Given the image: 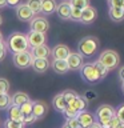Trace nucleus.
Here are the masks:
<instances>
[{
    "label": "nucleus",
    "mask_w": 124,
    "mask_h": 128,
    "mask_svg": "<svg viewBox=\"0 0 124 128\" xmlns=\"http://www.w3.org/2000/svg\"><path fill=\"white\" fill-rule=\"evenodd\" d=\"M67 64L70 71H79L84 64V58L79 52H71L67 58Z\"/></svg>",
    "instance_id": "nucleus-8"
},
{
    "label": "nucleus",
    "mask_w": 124,
    "mask_h": 128,
    "mask_svg": "<svg viewBox=\"0 0 124 128\" xmlns=\"http://www.w3.org/2000/svg\"><path fill=\"white\" fill-rule=\"evenodd\" d=\"M76 119H78L80 127H84V128H87L88 126H91V124L95 122L94 115H92L91 112H88V111H82V112H79L78 116H76Z\"/></svg>",
    "instance_id": "nucleus-16"
},
{
    "label": "nucleus",
    "mask_w": 124,
    "mask_h": 128,
    "mask_svg": "<svg viewBox=\"0 0 124 128\" xmlns=\"http://www.w3.org/2000/svg\"><path fill=\"white\" fill-rule=\"evenodd\" d=\"M87 128H102V127H100V124H99L98 122H94V123L91 124V126H88Z\"/></svg>",
    "instance_id": "nucleus-44"
},
{
    "label": "nucleus",
    "mask_w": 124,
    "mask_h": 128,
    "mask_svg": "<svg viewBox=\"0 0 124 128\" xmlns=\"http://www.w3.org/2000/svg\"><path fill=\"white\" fill-rule=\"evenodd\" d=\"M122 91H123V94H124V82L122 83Z\"/></svg>",
    "instance_id": "nucleus-49"
},
{
    "label": "nucleus",
    "mask_w": 124,
    "mask_h": 128,
    "mask_svg": "<svg viewBox=\"0 0 124 128\" xmlns=\"http://www.w3.org/2000/svg\"><path fill=\"white\" fill-rule=\"evenodd\" d=\"M99 46H100V42L96 36H92V35L84 36L78 43V52L83 58H91L98 52Z\"/></svg>",
    "instance_id": "nucleus-2"
},
{
    "label": "nucleus",
    "mask_w": 124,
    "mask_h": 128,
    "mask_svg": "<svg viewBox=\"0 0 124 128\" xmlns=\"http://www.w3.org/2000/svg\"><path fill=\"white\" fill-rule=\"evenodd\" d=\"M31 67L35 70L38 74H44L50 68V60L48 59H32Z\"/></svg>",
    "instance_id": "nucleus-17"
},
{
    "label": "nucleus",
    "mask_w": 124,
    "mask_h": 128,
    "mask_svg": "<svg viewBox=\"0 0 124 128\" xmlns=\"http://www.w3.org/2000/svg\"><path fill=\"white\" fill-rule=\"evenodd\" d=\"M116 128H124V123H120V124H119V126L116 127Z\"/></svg>",
    "instance_id": "nucleus-46"
},
{
    "label": "nucleus",
    "mask_w": 124,
    "mask_h": 128,
    "mask_svg": "<svg viewBox=\"0 0 124 128\" xmlns=\"http://www.w3.org/2000/svg\"><path fill=\"white\" fill-rule=\"evenodd\" d=\"M79 71H80V76H82V79L84 82H87L90 84H95V83L100 82L99 75L94 67V63H84L83 67Z\"/></svg>",
    "instance_id": "nucleus-4"
},
{
    "label": "nucleus",
    "mask_w": 124,
    "mask_h": 128,
    "mask_svg": "<svg viewBox=\"0 0 124 128\" xmlns=\"http://www.w3.org/2000/svg\"><path fill=\"white\" fill-rule=\"evenodd\" d=\"M67 126H70L71 128H80V124L78 122V119L76 118H72V119H67Z\"/></svg>",
    "instance_id": "nucleus-38"
},
{
    "label": "nucleus",
    "mask_w": 124,
    "mask_h": 128,
    "mask_svg": "<svg viewBox=\"0 0 124 128\" xmlns=\"http://www.w3.org/2000/svg\"><path fill=\"white\" fill-rule=\"evenodd\" d=\"M26 4L28 6V8L34 12V15L39 14L40 12V7H42V0H27Z\"/></svg>",
    "instance_id": "nucleus-26"
},
{
    "label": "nucleus",
    "mask_w": 124,
    "mask_h": 128,
    "mask_svg": "<svg viewBox=\"0 0 124 128\" xmlns=\"http://www.w3.org/2000/svg\"><path fill=\"white\" fill-rule=\"evenodd\" d=\"M4 43H6L7 50H10L12 54L28 51V48H30L27 42V35L22 34V32H12Z\"/></svg>",
    "instance_id": "nucleus-1"
},
{
    "label": "nucleus",
    "mask_w": 124,
    "mask_h": 128,
    "mask_svg": "<svg viewBox=\"0 0 124 128\" xmlns=\"http://www.w3.org/2000/svg\"><path fill=\"white\" fill-rule=\"evenodd\" d=\"M70 54H71V50L66 44H56L51 50V55L54 60H67Z\"/></svg>",
    "instance_id": "nucleus-10"
},
{
    "label": "nucleus",
    "mask_w": 124,
    "mask_h": 128,
    "mask_svg": "<svg viewBox=\"0 0 124 128\" xmlns=\"http://www.w3.org/2000/svg\"><path fill=\"white\" fill-rule=\"evenodd\" d=\"M80 16H82V10L79 8H71V16H70V20L72 22H80Z\"/></svg>",
    "instance_id": "nucleus-32"
},
{
    "label": "nucleus",
    "mask_w": 124,
    "mask_h": 128,
    "mask_svg": "<svg viewBox=\"0 0 124 128\" xmlns=\"http://www.w3.org/2000/svg\"><path fill=\"white\" fill-rule=\"evenodd\" d=\"M68 107L72 108L75 112H82V111H86V108H87V103H86V100H84L80 95H78L76 98L72 100V102L68 104Z\"/></svg>",
    "instance_id": "nucleus-21"
},
{
    "label": "nucleus",
    "mask_w": 124,
    "mask_h": 128,
    "mask_svg": "<svg viewBox=\"0 0 124 128\" xmlns=\"http://www.w3.org/2000/svg\"><path fill=\"white\" fill-rule=\"evenodd\" d=\"M20 3H22V0H7V6L12 8H16Z\"/></svg>",
    "instance_id": "nucleus-42"
},
{
    "label": "nucleus",
    "mask_w": 124,
    "mask_h": 128,
    "mask_svg": "<svg viewBox=\"0 0 124 128\" xmlns=\"http://www.w3.org/2000/svg\"><path fill=\"white\" fill-rule=\"evenodd\" d=\"M108 15H110V19L115 23H120L124 20V10L122 7H110Z\"/></svg>",
    "instance_id": "nucleus-20"
},
{
    "label": "nucleus",
    "mask_w": 124,
    "mask_h": 128,
    "mask_svg": "<svg viewBox=\"0 0 124 128\" xmlns=\"http://www.w3.org/2000/svg\"><path fill=\"white\" fill-rule=\"evenodd\" d=\"M48 112V106L42 100H38V102H34V107H32V115L35 116L36 119H43L44 116L47 115Z\"/></svg>",
    "instance_id": "nucleus-13"
},
{
    "label": "nucleus",
    "mask_w": 124,
    "mask_h": 128,
    "mask_svg": "<svg viewBox=\"0 0 124 128\" xmlns=\"http://www.w3.org/2000/svg\"><path fill=\"white\" fill-rule=\"evenodd\" d=\"M30 30L34 32H46L50 30V22L44 16H34V19L30 22Z\"/></svg>",
    "instance_id": "nucleus-6"
},
{
    "label": "nucleus",
    "mask_w": 124,
    "mask_h": 128,
    "mask_svg": "<svg viewBox=\"0 0 124 128\" xmlns=\"http://www.w3.org/2000/svg\"><path fill=\"white\" fill-rule=\"evenodd\" d=\"M30 100H31V98L28 96V94H26L23 91H18L14 94V96H11V104L12 106H18V107H20L22 104L27 103V102H30Z\"/></svg>",
    "instance_id": "nucleus-19"
},
{
    "label": "nucleus",
    "mask_w": 124,
    "mask_h": 128,
    "mask_svg": "<svg viewBox=\"0 0 124 128\" xmlns=\"http://www.w3.org/2000/svg\"><path fill=\"white\" fill-rule=\"evenodd\" d=\"M52 106H54V108H55L58 112H63L64 110H66L67 103H66V100H64V98H63V94H62V92H60V94H58L54 99H52Z\"/></svg>",
    "instance_id": "nucleus-24"
},
{
    "label": "nucleus",
    "mask_w": 124,
    "mask_h": 128,
    "mask_svg": "<svg viewBox=\"0 0 124 128\" xmlns=\"http://www.w3.org/2000/svg\"><path fill=\"white\" fill-rule=\"evenodd\" d=\"M115 111L116 110L112 106H110V104H102L96 110V118H98V120L111 119L112 116H115Z\"/></svg>",
    "instance_id": "nucleus-12"
},
{
    "label": "nucleus",
    "mask_w": 124,
    "mask_h": 128,
    "mask_svg": "<svg viewBox=\"0 0 124 128\" xmlns=\"http://www.w3.org/2000/svg\"><path fill=\"white\" fill-rule=\"evenodd\" d=\"M32 55L30 51H24V52H19V54H14L12 56V62L14 66L19 70H27L31 67L32 64Z\"/></svg>",
    "instance_id": "nucleus-5"
},
{
    "label": "nucleus",
    "mask_w": 124,
    "mask_h": 128,
    "mask_svg": "<svg viewBox=\"0 0 124 128\" xmlns=\"http://www.w3.org/2000/svg\"><path fill=\"white\" fill-rule=\"evenodd\" d=\"M110 7H122L123 8V0H108Z\"/></svg>",
    "instance_id": "nucleus-41"
},
{
    "label": "nucleus",
    "mask_w": 124,
    "mask_h": 128,
    "mask_svg": "<svg viewBox=\"0 0 124 128\" xmlns=\"http://www.w3.org/2000/svg\"><path fill=\"white\" fill-rule=\"evenodd\" d=\"M34 12H32L30 8H28V6L26 3H20L18 7H16V18H18L20 22H31L32 19H34Z\"/></svg>",
    "instance_id": "nucleus-9"
},
{
    "label": "nucleus",
    "mask_w": 124,
    "mask_h": 128,
    "mask_svg": "<svg viewBox=\"0 0 124 128\" xmlns=\"http://www.w3.org/2000/svg\"><path fill=\"white\" fill-rule=\"evenodd\" d=\"M32 107H34V102H32V100L22 104V106L19 107L20 112H22V115H23V118H24V116H28V115H32Z\"/></svg>",
    "instance_id": "nucleus-27"
},
{
    "label": "nucleus",
    "mask_w": 124,
    "mask_h": 128,
    "mask_svg": "<svg viewBox=\"0 0 124 128\" xmlns=\"http://www.w3.org/2000/svg\"><path fill=\"white\" fill-rule=\"evenodd\" d=\"M82 98L86 100V103H90V102H94V100L98 99V94H96L95 90H87V91H84Z\"/></svg>",
    "instance_id": "nucleus-30"
},
{
    "label": "nucleus",
    "mask_w": 124,
    "mask_h": 128,
    "mask_svg": "<svg viewBox=\"0 0 124 128\" xmlns=\"http://www.w3.org/2000/svg\"><path fill=\"white\" fill-rule=\"evenodd\" d=\"M8 91H10V82L4 78H0V95L8 94Z\"/></svg>",
    "instance_id": "nucleus-33"
},
{
    "label": "nucleus",
    "mask_w": 124,
    "mask_h": 128,
    "mask_svg": "<svg viewBox=\"0 0 124 128\" xmlns=\"http://www.w3.org/2000/svg\"><path fill=\"white\" fill-rule=\"evenodd\" d=\"M62 114L64 115V118H66V119H72V118H76V116H78V112H75L72 108H70L68 106L66 107V110H64Z\"/></svg>",
    "instance_id": "nucleus-35"
},
{
    "label": "nucleus",
    "mask_w": 124,
    "mask_h": 128,
    "mask_svg": "<svg viewBox=\"0 0 124 128\" xmlns=\"http://www.w3.org/2000/svg\"><path fill=\"white\" fill-rule=\"evenodd\" d=\"M63 94V98H64V100H66V103H67V106L70 104L72 100H74L76 96H78V94L74 91V90H67V91H63L62 92Z\"/></svg>",
    "instance_id": "nucleus-31"
},
{
    "label": "nucleus",
    "mask_w": 124,
    "mask_h": 128,
    "mask_svg": "<svg viewBox=\"0 0 124 128\" xmlns=\"http://www.w3.org/2000/svg\"><path fill=\"white\" fill-rule=\"evenodd\" d=\"M0 42H4V39H3V35H2V32H0Z\"/></svg>",
    "instance_id": "nucleus-47"
},
{
    "label": "nucleus",
    "mask_w": 124,
    "mask_h": 128,
    "mask_svg": "<svg viewBox=\"0 0 124 128\" xmlns=\"http://www.w3.org/2000/svg\"><path fill=\"white\" fill-rule=\"evenodd\" d=\"M98 18V11L95 7L88 6L87 8L82 10V16H80V22L82 24H92Z\"/></svg>",
    "instance_id": "nucleus-11"
},
{
    "label": "nucleus",
    "mask_w": 124,
    "mask_h": 128,
    "mask_svg": "<svg viewBox=\"0 0 124 128\" xmlns=\"http://www.w3.org/2000/svg\"><path fill=\"white\" fill-rule=\"evenodd\" d=\"M56 0H42V7H40V12L44 16H50L52 14H55L56 11Z\"/></svg>",
    "instance_id": "nucleus-18"
},
{
    "label": "nucleus",
    "mask_w": 124,
    "mask_h": 128,
    "mask_svg": "<svg viewBox=\"0 0 124 128\" xmlns=\"http://www.w3.org/2000/svg\"><path fill=\"white\" fill-rule=\"evenodd\" d=\"M63 128H71L70 126H67V124H64V126H63Z\"/></svg>",
    "instance_id": "nucleus-50"
},
{
    "label": "nucleus",
    "mask_w": 124,
    "mask_h": 128,
    "mask_svg": "<svg viewBox=\"0 0 124 128\" xmlns=\"http://www.w3.org/2000/svg\"><path fill=\"white\" fill-rule=\"evenodd\" d=\"M119 124H120V120L116 118V115L112 116V118L110 119V128H116Z\"/></svg>",
    "instance_id": "nucleus-40"
},
{
    "label": "nucleus",
    "mask_w": 124,
    "mask_h": 128,
    "mask_svg": "<svg viewBox=\"0 0 124 128\" xmlns=\"http://www.w3.org/2000/svg\"><path fill=\"white\" fill-rule=\"evenodd\" d=\"M4 127L6 128H24V124L20 123V122H14V120L7 119L6 122H4Z\"/></svg>",
    "instance_id": "nucleus-34"
},
{
    "label": "nucleus",
    "mask_w": 124,
    "mask_h": 128,
    "mask_svg": "<svg viewBox=\"0 0 124 128\" xmlns=\"http://www.w3.org/2000/svg\"><path fill=\"white\" fill-rule=\"evenodd\" d=\"M2 24H3V18H2V15H0V27H2Z\"/></svg>",
    "instance_id": "nucleus-48"
},
{
    "label": "nucleus",
    "mask_w": 124,
    "mask_h": 128,
    "mask_svg": "<svg viewBox=\"0 0 124 128\" xmlns=\"http://www.w3.org/2000/svg\"><path fill=\"white\" fill-rule=\"evenodd\" d=\"M7 56V47H6V43L4 42H0V62L6 59Z\"/></svg>",
    "instance_id": "nucleus-37"
},
{
    "label": "nucleus",
    "mask_w": 124,
    "mask_h": 128,
    "mask_svg": "<svg viewBox=\"0 0 124 128\" xmlns=\"http://www.w3.org/2000/svg\"><path fill=\"white\" fill-rule=\"evenodd\" d=\"M7 111H8V119H10V120L23 123V115H22L20 108L18 106H12V104H11V106L7 108Z\"/></svg>",
    "instance_id": "nucleus-23"
},
{
    "label": "nucleus",
    "mask_w": 124,
    "mask_h": 128,
    "mask_svg": "<svg viewBox=\"0 0 124 128\" xmlns=\"http://www.w3.org/2000/svg\"><path fill=\"white\" fill-rule=\"evenodd\" d=\"M7 7V0H0V8H6Z\"/></svg>",
    "instance_id": "nucleus-45"
},
{
    "label": "nucleus",
    "mask_w": 124,
    "mask_h": 128,
    "mask_svg": "<svg viewBox=\"0 0 124 128\" xmlns=\"http://www.w3.org/2000/svg\"><path fill=\"white\" fill-rule=\"evenodd\" d=\"M27 42H28V46H30L31 48L39 47V46H43V44H46V42H47V36H46V34H42V32L30 31V32L27 34Z\"/></svg>",
    "instance_id": "nucleus-7"
},
{
    "label": "nucleus",
    "mask_w": 124,
    "mask_h": 128,
    "mask_svg": "<svg viewBox=\"0 0 124 128\" xmlns=\"http://www.w3.org/2000/svg\"><path fill=\"white\" fill-rule=\"evenodd\" d=\"M52 67L54 72L59 75H63V74H67L68 71V64H67V60H52V63L50 64Z\"/></svg>",
    "instance_id": "nucleus-22"
},
{
    "label": "nucleus",
    "mask_w": 124,
    "mask_h": 128,
    "mask_svg": "<svg viewBox=\"0 0 124 128\" xmlns=\"http://www.w3.org/2000/svg\"><path fill=\"white\" fill-rule=\"evenodd\" d=\"M123 10H124V0H123Z\"/></svg>",
    "instance_id": "nucleus-51"
},
{
    "label": "nucleus",
    "mask_w": 124,
    "mask_h": 128,
    "mask_svg": "<svg viewBox=\"0 0 124 128\" xmlns=\"http://www.w3.org/2000/svg\"><path fill=\"white\" fill-rule=\"evenodd\" d=\"M71 4L68 2H62L60 4H58L56 7V15L59 16V19L62 20H70V16H71Z\"/></svg>",
    "instance_id": "nucleus-15"
},
{
    "label": "nucleus",
    "mask_w": 124,
    "mask_h": 128,
    "mask_svg": "<svg viewBox=\"0 0 124 128\" xmlns=\"http://www.w3.org/2000/svg\"><path fill=\"white\" fill-rule=\"evenodd\" d=\"M119 78H120L122 82H124V66L120 68V71H119Z\"/></svg>",
    "instance_id": "nucleus-43"
},
{
    "label": "nucleus",
    "mask_w": 124,
    "mask_h": 128,
    "mask_svg": "<svg viewBox=\"0 0 124 128\" xmlns=\"http://www.w3.org/2000/svg\"><path fill=\"white\" fill-rule=\"evenodd\" d=\"M36 120L38 119H36L34 115H28V116H24L23 118V124L24 126H26V124H31V123H35Z\"/></svg>",
    "instance_id": "nucleus-39"
},
{
    "label": "nucleus",
    "mask_w": 124,
    "mask_h": 128,
    "mask_svg": "<svg viewBox=\"0 0 124 128\" xmlns=\"http://www.w3.org/2000/svg\"><path fill=\"white\" fill-rule=\"evenodd\" d=\"M94 67H95V70H96V72H98V75H99L100 82H102L103 79H106V76L108 75V72H110V71H108L107 68L99 62V60H96V62L94 63Z\"/></svg>",
    "instance_id": "nucleus-25"
},
{
    "label": "nucleus",
    "mask_w": 124,
    "mask_h": 128,
    "mask_svg": "<svg viewBox=\"0 0 124 128\" xmlns=\"http://www.w3.org/2000/svg\"><path fill=\"white\" fill-rule=\"evenodd\" d=\"M11 106V96L8 94H2L0 95V111L7 110Z\"/></svg>",
    "instance_id": "nucleus-28"
},
{
    "label": "nucleus",
    "mask_w": 124,
    "mask_h": 128,
    "mask_svg": "<svg viewBox=\"0 0 124 128\" xmlns=\"http://www.w3.org/2000/svg\"><path fill=\"white\" fill-rule=\"evenodd\" d=\"M63 2H68V0H63Z\"/></svg>",
    "instance_id": "nucleus-52"
},
{
    "label": "nucleus",
    "mask_w": 124,
    "mask_h": 128,
    "mask_svg": "<svg viewBox=\"0 0 124 128\" xmlns=\"http://www.w3.org/2000/svg\"><path fill=\"white\" fill-rule=\"evenodd\" d=\"M68 3L71 4V7L79 8V10H84L90 6V0H68Z\"/></svg>",
    "instance_id": "nucleus-29"
},
{
    "label": "nucleus",
    "mask_w": 124,
    "mask_h": 128,
    "mask_svg": "<svg viewBox=\"0 0 124 128\" xmlns=\"http://www.w3.org/2000/svg\"><path fill=\"white\" fill-rule=\"evenodd\" d=\"M31 55L34 59H48V56L51 55V48L47 44H43V46H39V47H34L31 50Z\"/></svg>",
    "instance_id": "nucleus-14"
},
{
    "label": "nucleus",
    "mask_w": 124,
    "mask_h": 128,
    "mask_svg": "<svg viewBox=\"0 0 124 128\" xmlns=\"http://www.w3.org/2000/svg\"><path fill=\"white\" fill-rule=\"evenodd\" d=\"M115 115H116V118L120 120V123H124V104L120 106L118 110L115 111Z\"/></svg>",
    "instance_id": "nucleus-36"
},
{
    "label": "nucleus",
    "mask_w": 124,
    "mask_h": 128,
    "mask_svg": "<svg viewBox=\"0 0 124 128\" xmlns=\"http://www.w3.org/2000/svg\"><path fill=\"white\" fill-rule=\"evenodd\" d=\"M99 62L102 63L108 71H114L120 64V56H119L118 52L114 51V50H106L100 54Z\"/></svg>",
    "instance_id": "nucleus-3"
}]
</instances>
